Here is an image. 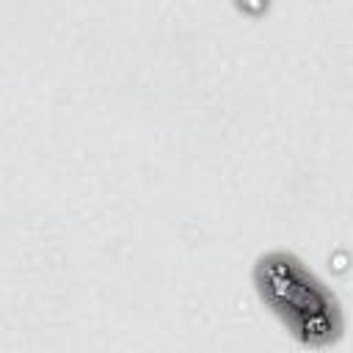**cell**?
<instances>
[{
    "mask_svg": "<svg viewBox=\"0 0 353 353\" xmlns=\"http://www.w3.org/2000/svg\"><path fill=\"white\" fill-rule=\"evenodd\" d=\"M254 284L262 303L301 345L328 347L342 336V309L336 295L295 254H262L254 265Z\"/></svg>",
    "mask_w": 353,
    "mask_h": 353,
    "instance_id": "6da1fadb",
    "label": "cell"
}]
</instances>
